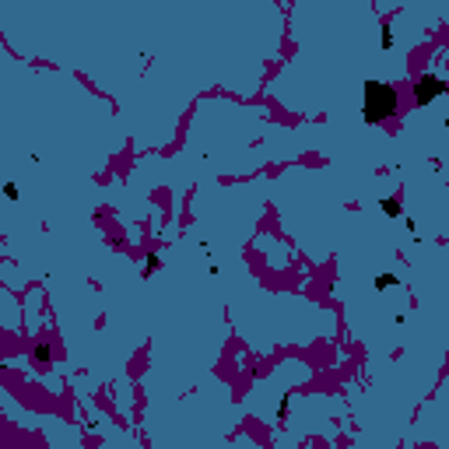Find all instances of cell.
Instances as JSON below:
<instances>
[{"instance_id":"1","label":"cell","mask_w":449,"mask_h":449,"mask_svg":"<svg viewBox=\"0 0 449 449\" xmlns=\"http://www.w3.org/2000/svg\"><path fill=\"white\" fill-rule=\"evenodd\" d=\"M400 98H397V88L386 84V81H365V95H362V112L369 123H383L397 112Z\"/></svg>"},{"instance_id":"2","label":"cell","mask_w":449,"mask_h":449,"mask_svg":"<svg viewBox=\"0 0 449 449\" xmlns=\"http://www.w3.org/2000/svg\"><path fill=\"white\" fill-rule=\"evenodd\" d=\"M439 95H446V77H442V74H421V77L414 81V102H418V105H428V102L439 98Z\"/></svg>"},{"instance_id":"3","label":"cell","mask_w":449,"mask_h":449,"mask_svg":"<svg viewBox=\"0 0 449 449\" xmlns=\"http://www.w3.org/2000/svg\"><path fill=\"white\" fill-rule=\"evenodd\" d=\"M35 362H39V369H49V362H53V348L42 341V344H35Z\"/></svg>"},{"instance_id":"4","label":"cell","mask_w":449,"mask_h":449,"mask_svg":"<svg viewBox=\"0 0 449 449\" xmlns=\"http://www.w3.org/2000/svg\"><path fill=\"white\" fill-rule=\"evenodd\" d=\"M379 207H383V214H386V218H400V200L383 197V200H379Z\"/></svg>"},{"instance_id":"5","label":"cell","mask_w":449,"mask_h":449,"mask_svg":"<svg viewBox=\"0 0 449 449\" xmlns=\"http://www.w3.org/2000/svg\"><path fill=\"white\" fill-rule=\"evenodd\" d=\"M158 267H162V256H158V253H147V256H144V274H155Z\"/></svg>"},{"instance_id":"6","label":"cell","mask_w":449,"mask_h":449,"mask_svg":"<svg viewBox=\"0 0 449 449\" xmlns=\"http://www.w3.org/2000/svg\"><path fill=\"white\" fill-rule=\"evenodd\" d=\"M393 284H397V277H393V274H379V277H376V291H390Z\"/></svg>"},{"instance_id":"7","label":"cell","mask_w":449,"mask_h":449,"mask_svg":"<svg viewBox=\"0 0 449 449\" xmlns=\"http://www.w3.org/2000/svg\"><path fill=\"white\" fill-rule=\"evenodd\" d=\"M379 46H383V49H393V28H390V25H383V32H379Z\"/></svg>"},{"instance_id":"8","label":"cell","mask_w":449,"mask_h":449,"mask_svg":"<svg viewBox=\"0 0 449 449\" xmlns=\"http://www.w3.org/2000/svg\"><path fill=\"white\" fill-rule=\"evenodd\" d=\"M4 197H7V200H18V186H14V183H4Z\"/></svg>"}]
</instances>
